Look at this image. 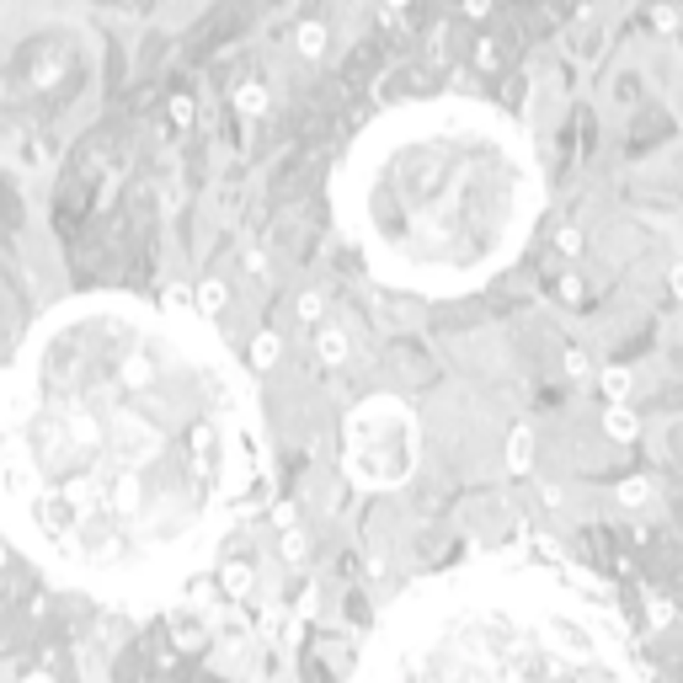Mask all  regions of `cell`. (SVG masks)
<instances>
[{"mask_svg":"<svg viewBox=\"0 0 683 683\" xmlns=\"http://www.w3.org/2000/svg\"><path fill=\"white\" fill-rule=\"evenodd\" d=\"M347 683H641L620 614L566 566L486 556L406 588Z\"/></svg>","mask_w":683,"mask_h":683,"instance_id":"cell-3","label":"cell"},{"mask_svg":"<svg viewBox=\"0 0 683 683\" xmlns=\"http://www.w3.org/2000/svg\"><path fill=\"white\" fill-rule=\"evenodd\" d=\"M417 465V422L395 401H369L347 422V470L363 486H395Z\"/></svg>","mask_w":683,"mask_h":683,"instance_id":"cell-4","label":"cell"},{"mask_svg":"<svg viewBox=\"0 0 683 683\" xmlns=\"http://www.w3.org/2000/svg\"><path fill=\"white\" fill-rule=\"evenodd\" d=\"M331 208L385 289L454 299L492 283L529 246L545 171L502 107L427 96L353 134L331 176Z\"/></svg>","mask_w":683,"mask_h":683,"instance_id":"cell-2","label":"cell"},{"mask_svg":"<svg viewBox=\"0 0 683 683\" xmlns=\"http://www.w3.org/2000/svg\"><path fill=\"white\" fill-rule=\"evenodd\" d=\"M251 481V379L192 310L75 294L0 358V540L69 593H182Z\"/></svg>","mask_w":683,"mask_h":683,"instance_id":"cell-1","label":"cell"}]
</instances>
